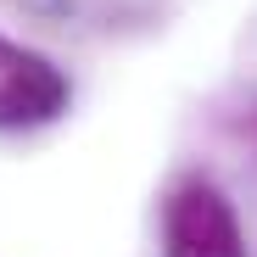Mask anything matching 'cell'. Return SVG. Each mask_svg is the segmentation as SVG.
Returning a JSON list of instances; mask_svg holds the SVG:
<instances>
[{
	"label": "cell",
	"mask_w": 257,
	"mask_h": 257,
	"mask_svg": "<svg viewBox=\"0 0 257 257\" xmlns=\"http://www.w3.org/2000/svg\"><path fill=\"white\" fill-rule=\"evenodd\" d=\"M162 257H246L240 218L218 185L185 179L162 212Z\"/></svg>",
	"instance_id": "obj_1"
},
{
	"label": "cell",
	"mask_w": 257,
	"mask_h": 257,
	"mask_svg": "<svg viewBox=\"0 0 257 257\" xmlns=\"http://www.w3.org/2000/svg\"><path fill=\"white\" fill-rule=\"evenodd\" d=\"M73 84L67 73L34 45H17V39L0 34V128H45L67 112Z\"/></svg>",
	"instance_id": "obj_2"
}]
</instances>
